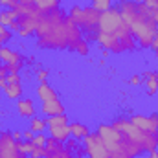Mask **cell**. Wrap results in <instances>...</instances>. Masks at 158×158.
I'll return each instance as SVG.
<instances>
[{"instance_id":"1","label":"cell","mask_w":158,"mask_h":158,"mask_svg":"<svg viewBox=\"0 0 158 158\" xmlns=\"http://www.w3.org/2000/svg\"><path fill=\"white\" fill-rule=\"evenodd\" d=\"M35 39L40 50L74 52L76 44L85 37L83 31L70 20V17L57 7L52 11H40L35 28Z\"/></svg>"},{"instance_id":"2","label":"cell","mask_w":158,"mask_h":158,"mask_svg":"<svg viewBox=\"0 0 158 158\" xmlns=\"http://www.w3.org/2000/svg\"><path fill=\"white\" fill-rule=\"evenodd\" d=\"M96 42L109 53H123L136 50V40L116 6L109 7L107 11H101L96 30Z\"/></svg>"},{"instance_id":"3","label":"cell","mask_w":158,"mask_h":158,"mask_svg":"<svg viewBox=\"0 0 158 158\" xmlns=\"http://www.w3.org/2000/svg\"><path fill=\"white\" fill-rule=\"evenodd\" d=\"M116 7L119 9L136 44L142 48H151V42L158 37V22L155 20V15L143 4L134 0H119Z\"/></svg>"},{"instance_id":"4","label":"cell","mask_w":158,"mask_h":158,"mask_svg":"<svg viewBox=\"0 0 158 158\" xmlns=\"http://www.w3.org/2000/svg\"><path fill=\"white\" fill-rule=\"evenodd\" d=\"M96 132L107 147L110 158H138L143 155V151L125 134H121L118 129H114L112 123H99Z\"/></svg>"},{"instance_id":"5","label":"cell","mask_w":158,"mask_h":158,"mask_svg":"<svg viewBox=\"0 0 158 158\" xmlns=\"http://www.w3.org/2000/svg\"><path fill=\"white\" fill-rule=\"evenodd\" d=\"M112 125H114V129H118L121 134H125L132 143H136L143 153L158 149V132H145V131L138 129L134 123H131L129 118L114 119Z\"/></svg>"},{"instance_id":"6","label":"cell","mask_w":158,"mask_h":158,"mask_svg":"<svg viewBox=\"0 0 158 158\" xmlns=\"http://www.w3.org/2000/svg\"><path fill=\"white\" fill-rule=\"evenodd\" d=\"M66 15L70 17V20L77 26L81 31H86V33H94V35H96L101 11H98L94 6H85V7H81V6H72Z\"/></svg>"},{"instance_id":"7","label":"cell","mask_w":158,"mask_h":158,"mask_svg":"<svg viewBox=\"0 0 158 158\" xmlns=\"http://www.w3.org/2000/svg\"><path fill=\"white\" fill-rule=\"evenodd\" d=\"M48 129H50V138L64 143L70 138V123L66 114H59V116H50L46 119Z\"/></svg>"},{"instance_id":"8","label":"cell","mask_w":158,"mask_h":158,"mask_svg":"<svg viewBox=\"0 0 158 158\" xmlns=\"http://www.w3.org/2000/svg\"><path fill=\"white\" fill-rule=\"evenodd\" d=\"M20 143L13 138L11 131H0V158H26L20 151Z\"/></svg>"},{"instance_id":"9","label":"cell","mask_w":158,"mask_h":158,"mask_svg":"<svg viewBox=\"0 0 158 158\" xmlns=\"http://www.w3.org/2000/svg\"><path fill=\"white\" fill-rule=\"evenodd\" d=\"M0 61L6 64V68H7L9 74H19V72L22 70L24 63H26V59H24L22 53H19V52L13 50V48H7V46L2 48V52H0Z\"/></svg>"},{"instance_id":"10","label":"cell","mask_w":158,"mask_h":158,"mask_svg":"<svg viewBox=\"0 0 158 158\" xmlns=\"http://www.w3.org/2000/svg\"><path fill=\"white\" fill-rule=\"evenodd\" d=\"M39 15H19L17 20L9 26V30L15 31V33H19V35L24 37V39L30 37V35H33V33H35V28H37V19H39Z\"/></svg>"},{"instance_id":"11","label":"cell","mask_w":158,"mask_h":158,"mask_svg":"<svg viewBox=\"0 0 158 158\" xmlns=\"http://www.w3.org/2000/svg\"><path fill=\"white\" fill-rule=\"evenodd\" d=\"M83 145H85V153L88 158H110L107 147L103 145L101 138L98 136V132H90L86 138H83Z\"/></svg>"},{"instance_id":"12","label":"cell","mask_w":158,"mask_h":158,"mask_svg":"<svg viewBox=\"0 0 158 158\" xmlns=\"http://www.w3.org/2000/svg\"><path fill=\"white\" fill-rule=\"evenodd\" d=\"M46 158H76L74 156V151H70L64 143L53 140V138H48L46 140Z\"/></svg>"},{"instance_id":"13","label":"cell","mask_w":158,"mask_h":158,"mask_svg":"<svg viewBox=\"0 0 158 158\" xmlns=\"http://www.w3.org/2000/svg\"><path fill=\"white\" fill-rule=\"evenodd\" d=\"M129 119H131V123H134L138 129H142L145 132H158V114H149V116L134 114Z\"/></svg>"},{"instance_id":"14","label":"cell","mask_w":158,"mask_h":158,"mask_svg":"<svg viewBox=\"0 0 158 158\" xmlns=\"http://www.w3.org/2000/svg\"><path fill=\"white\" fill-rule=\"evenodd\" d=\"M17 112H19L20 118L31 119L33 116H35V112H37L33 99H28V98H20V99H17Z\"/></svg>"},{"instance_id":"15","label":"cell","mask_w":158,"mask_h":158,"mask_svg":"<svg viewBox=\"0 0 158 158\" xmlns=\"http://www.w3.org/2000/svg\"><path fill=\"white\" fill-rule=\"evenodd\" d=\"M40 112L50 118V116H59V114H64V105L61 103V99H50V101H44L42 107H40Z\"/></svg>"},{"instance_id":"16","label":"cell","mask_w":158,"mask_h":158,"mask_svg":"<svg viewBox=\"0 0 158 158\" xmlns=\"http://www.w3.org/2000/svg\"><path fill=\"white\" fill-rule=\"evenodd\" d=\"M35 94H37V98H39L42 103H44V101H50V99H57V92H55V88H53V86H50V83H48V81L39 83V86H37Z\"/></svg>"},{"instance_id":"17","label":"cell","mask_w":158,"mask_h":158,"mask_svg":"<svg viewBox=\"0 0 158 158\" xmlns=\"http://www.w3.org/2000/svg\"><path fill=\"white\" fill-rule=\"evenodd\" d=\"M4 94H6V98H7V99H13V101L20 99V98H22V94H24L22 83H7V86H6Z\"/></svg>"},{"instance_id":"18","label":"cell","mask_w":158,"mask_h":158,"mask_svg":"<svg viewBox=\"0 0 158 158\" xmlns=\"http://www.w3.org/2000/svg\"><path fill=\"white\" fill-rule=\"evenodd\" d=\"M90 134V131H88V127L85 125V123H70V136L72 138H76V140H83V138H86Z\"/></svg>"},{"instance_id":"19","label":"cell","mask_w":158,"mask_h":158,"mask_svg":"<svg viewBox=\"0 0 158 158\" xmlns=\"http://www.w3.org/2000/svg\"><path fill=\"white\" fill-rule=\"evenodd\" d=\"M17 17H19V15H17L15 9H4V11H0V24L9 28V26L17 20Z\"/></svg>"},{"instance_id":"20","label":"cell","mask_w":158,"mask_h":158,"mask_svg":"<svg viewBox=\"0 0 158 158\" xmlns=\"http://www.w3.org/2000/svg\"><path fill=\"white\" fill-rule=\"evenodd\" d=\"M39 11H52L59 7V0H33Z\"/></svg>"},{"instance_id":"21","label":"cell","mask_w":158,"mask_h":158,"mask_svg":"<svg viewBox=\"0 0 158 158\" xmlns=\"http://www.w3.org/2000/svg\"><path fill=\"white\" fill-rule=\"evenodd\" d=\"M48 129V123L46 119H40L37 116H33L31 121H30V131H33V134H39V132H44Z\"/></svg>"},{"instance_id":"22","label":"cell","mask_w":158,"mask_h":158,"mask_svg":"<svg viewBox=\"0 0 158 158\" xmlns=\"http://www.w3.org/2000/svg\"><path fill=\"white\" fill-rule=\"evenodd\" d=\"M145 86H147V96H155L158 92V74H147Z\"/></svg>"},{"instance_id":"23","label":"cell","mask_w":158,"mask_h":158,"mask_svg":"<svg viewBox=\"0 0 158 158\" xmlns=\"http://www.w3.org/2000/svg\"><path fill=\"white\" fill-rule=\"evenodd\" d=\"M74 52H77L79 55H88L90 53V44H88V40H79L77 44H76V48H74Z\"/></svg>"},{"instance_id":"24","label":"cell","mask_w":158,"mask_h":158,"mask_svg":"<svg viewBox=\"0 0 158 158\" xmlns=\"http://www.w3.org/2000/svg\"><path fill=\"white\" fill-rule=\"evenodd\" d=\"M30 158H46V149L42 147V145H35L33 143V147H31V151H30Z\"/></svg>"},{"instance_id":"25","label":"cell","mask_w":158,"mask_h":158,"mask_svg":"<svg viewBox=\"0 0 158 158\" xmlns=\"http://www.w3.org/2000/svg\"><path fill=\"white\" fill-rule=\"evenodd\" d=\"M92 6L98 11H107L109 7H112V0H92Z\"/></svg>"},{"instance_id":"26","label":"cell","mask_w":158,"mask_h":158,"mask_svg":"<svg viewBox=\"0 0 158 158\" xmlns=\"http://www.w3.org/2000/svg\"><path fill=\"white\" fill-rule=\"evenodd\" d=\"M11 37H13V31H11L7 26H2V24H0V44L11 40Z\"/></svg>"},{"instance_id":"27","label":"cell","mask_w":158,"mask_h":158,"mask_svg":"<svg viewBox=\"0 0 158 158\" xmlns=\"http://www.w3.org/2000/svg\"><path fill=\"white\" fill-rule=\"evenodd\" d=\"M143 6H145L153 15L158 13V0H143Z\"/></svg>"},{"instance_id":"28","label":"cell","mask_w":158,"mask_h":158,"mask_svg":"<svg viewBox=\"0 0 158 158\" xmlns=\"http://www.w3.org/2000/svg\"><path fill=\"white\" fill-rule=\"evenodd\" d=\"M46 140H48V138L44 136V132H39V134H35V136H33V140H31V142H33L35 145H42V147H44V145H46Z\"/></svg>"},{"instance_id":"29","label":"cell","mask_w":158,"mask_h":158,"mask_svg":"<svg viewBox=\"0 0 158 158\" xmlns=\"http://www.w3.org/2000/svg\"><path fill=\"white\" fill-rule=\"evenodd\" d=\"M64 145H66V147H68L70 151H76V147L79 145V140H76V138H72V136H70V138H68V140L64 142Z\"/></svg>"},{"instance_id":"30","label":"cell","mask_w":158,"mask_h":158,"mask_svg":"<svg viewBox=\"0 0 158 158\" xmlns=\"http://www.w3.org/2000/svg\"><path fill=\"white\" fill-rule=\"evenodd\" d=\"M85 155H86V153H85V145H83V143H79L77 147H76V151H74V156H76V158H83Z\"/></svg>"},{"instance_id":"31","label":"cell","mask_w":158,"mask_h":158,"mask_svg":"<svg viewBox=\"0 0 158 158\" xmlns=\"http://www.w3.org/2000/svg\"><path fill=\"white\" fill-rule=\"evenodd\" d=\"M13 4H15L13 9H17L20 6H33V0H13Z\"/></svg>"},{"instance_id":"32","label":"cell","mask_w":158,"mask_h":158,"mask_svg":"<svg viewBox=\"0 0 158 158\" xmlns=\"http://www.w3.org/2000/svg\"><path fill=\"white\" fill-rule=\"evenodd\" d=\"M6 79H7V83H20V76L19 74H7Z\"/></svg>"},{"instance_id":"33","label":"cell","mask_w":158,"mask_h":158,"mask_svg":"<svg viewBox=\"0 0 158 158\" xmlns=\"http://www.w3.org/2000/svg\"><path fill=\"white\" fill-rule=\"evenodd\" d=\"M0 6H4L6 9H13V7H15L13 0H0Z\"/></svg>"},{"instance_id":"34","label":"cell","mask_w":158,"mask_h":158,"mask_svg":"<svg viewBox=\"0 0 158 158\" xmlns=\"http://www.w3.org/2000/svg\"><path fill=\"white\" fill-rule=\"evenodd\" d=\"M46 77H48V72H46V70H39V72H37V79H39L40 83H44Z\"/></svg>"},{"instance_id":"35","label":"cell","mask_w":158,"mask_h":158,"mask_svg":"<svg viewBox=\"0 0 158 158\" xmlns=\"http://www.w3.org/2000/svg\"><path fill=\"white\" fill-rule=\"evenodd\" d=\"M142 83V76L140 74H134L132 77H131V85H140Z\"/></svg>"},{"instance_id":"36","label":"cell","mask_w":158,"mask_h":158,"mask_svg":"<svg viewBox=\"0 0 158 158\" xmlns=\"http://www.w3.org/2000/svg\"><path fill=\"white\" fill-rule=\"evenodd\" d=\"M7 74H9V72H7V68H6V64H4V63L0 61V77H6Z\"/></svg>"},{"instance_id":"37","label":"cell","mask_w":158,"mask_h":158,"mask_svg":"<svg viewBox=\"0 0 158 158\" xmlns=\"http://www.w3.org/2000/svg\"><path fill=\"white\" fill-rule=\"evenodd\" d=\"M22 136H24V140H30V142H31V140H33V136H35V134H33V131H26V132H24V134H22Z\"/></svg>"},{"instance_id":"38","label":"cell","mask_w":158,"mask_h":158,"mask_svg":"<svg viewBox=\"0 0 158 158\" xmlns=\"http://www.w3.org/2000/svg\"><path fill=\"white\" fill-rule=\"evenodd\" d=\"M13 138H15L17 142H22V138H24V136H22V132H19V131H13Z\"/></svg>"},{"instance_id":"39","label":"cell","mask_w":158,"mask_h":158,"mask_svg":"<svg viewBox=\"0 0 158 158\" xmlns=\"http://www.w3.org/2000/svg\"><path fill=\"white\" fill-rule=\"evenodd\" d=\"M151 50H153L155 53H158V37L153 40V42H151Z\"/></svg>"},{"instance_id":"40","label":"cell","mask_w":158,"mask_h":158,"mask_svg":"<svg viewBox=\"0 0 158 158\" xmlns=\"http://www.w3.org/2000/svg\"><path fill=\"white\" fill-rule=\"evenodd\" d=\"M6 86H7V79L0 77V88H2V90H6Z\"/></svg>"},{"instance_id":"41","label":"cell","mask_w":158,"mask_h":158,"mask_svg":"<svg viewBox=\"0 0 158 158\" xmlns=\"http://www.w3.org/2000/svg\"><path fill=\"white\" fill-rule=\"evenodd\" d=\"M147 158H158V149H153V151H149Z\"/></svg>"},{"instance_id":"42","label":"cell","mask_w":158,"mask_h":158,"mask_svg":"<svg viewBox=\"0 0 158 158\" xmlns=\"http://www.w3.org/2000/svg\"><path fill=\"white\" fill-rule=\"evenodd\" d=\"M134 2H138V4H143V0H134Z\"/></svg>"},{"instance_id":"43","label":"cell","mask_w":158,"mask_h":158,"mask_svg":"<svg viewBox=\"0 0 158 158\" xmlns=\"http://www.w3.org/2000/svg\"><path fill=\"white\" fill-rule=\"evenodd\" d=\"M2 48H4V46H2V44H0V52H2Z\"/></svg>"},{"instance_id":"44","label":"cell","mask_w":158,"mask_h":158,"mask_svg":"<svg viewBox=\"0 0 158 158\" xmlns=\"http://www.w3.org/2000/svg\"><path fill=\"white\" fill-rule=\"evenodd\" d=\"M0 123H2V121H0Z\"/></svg>"}]
</instances>
